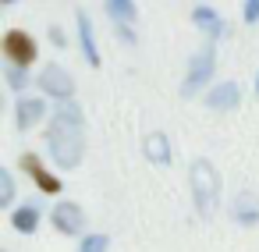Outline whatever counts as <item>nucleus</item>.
<instances>
[{"label": "nucleus", "mask_w": 259, "mask_h": 252, "mask_svg": "<svg viewBox=\"0 0 259 252\" xmlns=\"http://www.w3.org/2000/svg\"><path fill=\"white\" fill-rule=\"evenodd\" d=\"M82 128H85L82 107H78L75 100L57 103L54 121H50V128H47V149H50V156L57 160L61 171H75V167H78L82 149H85V135H82Z\"/></svg>", "instance_id": "f257e3e1"}, {"label": "nucleus", "mask_w": 259, "mask_h": 252, "mask_svg": "<svg viewBox=\"0 0 259 252\" xmlns=\"http://www.w3.org/2000/svg\"><path fill=\"white\" fill-rule=\"evenodd\" d=\"M188 181H192V199L202 220H209L220 206V174L209 160H192L188 167Z\"/></svg>", "instance_id": "f03ea898"}, {"label": "nucleus", "mask_w": 259, "mask_h": 252, "mask_svg": "<svg viewBox=\"0 0 259 252\" xmlns=\"http://www.w3.org/2000/svg\"><path fill=\"white\" fill-rule=\"evenodd\" d=\"M213 64H217V50H213V43H206V47L188 61V75H185V82H181V96H185V100H192V96L213 78Z\"/></svg>", "instance_id": "7ed1b4c3"}, {"label": "nucleus", "mask_w": 259, "mask_h": 252, "mask_svg": "<svg viewBox=\"0 0 259 252\" xmlns=\"http://www.w3.org/2000/svg\"><path fill=\"white\" fill-rule=\"evenodd\" d=\"M4 54H8V61L15 68L25 71L36 61V39L29 32H22V29H11V32H4Z\"/></svg>", "instance_id": "20e7f679"}, {"label": "nucleus", "mask_w": 259, "mask_h": 252, "mask_svg": "<svg viewBox=\"0 0 259 252\" xmlns=\"http://www.w3.org/2000/svg\"><path fill=\"white\" fill-rule=\"evenodd\" d=\"M39 89H43L47 96H57V103H64V100H71V96H75V78H71L64 68L47 64V68H43V75H39Z\"/></svg>", "instance_id": "39448f33"}, {"label": "nucleus", "mask_w": 259, "mask_h": 252, "mask_svg": "<svg viewBox=\"0 0 259 252\" xmlns=\"http://www.w3.org/2000/svg\"><path fill=\"white\" fill-rule=\"evenodd\" d=\"M50 220H54V227L61 234H82V227H85V213H82L78 202H57Z\"/></svg>", "instance_id": "423d86ee"}, {"label": "nucleus", "mask_w": 259, "mask_h": 252, "mask_svg": "<svg viewBox=\"0 0 259 252\" xmlns=\"http://www.w3.org/2000/svg\"><path fill=\"white\" fill-rule=\"evenodd\" d=\"M22 171H25V174H29L32 181H36V188H39V192H47V195L61 192V181H57V178H54V174H50V171L43 167V160H39V156L25 153V156H22Z\"/></svg>", "instance_id": "0eeeda50"}, {"label": "nucleus", "mask_w": 259, "mask_h": 252, "mask_svg": "<svg viewBox=\"0 0 259 252\" xmlns=\"http://www.w3.org/2000/svg\"><path fill=\"white\" fill-rule=\"evenodd\" d=\"M43 110H47L43 100H36V96H18V103H15V124H18V132H29V128L43 117Z\"/></svg>", "instance_id": "6e6552de"}, {"label": "nucleus", "mask_w": 259, "mask_h": 252, "mask_svg": "<svg viewBox=\"0 0 259 252\" xmlns=\"http://www.w3.org/2000/svg\"><path fill=\"white\" fill-rule=\"evenodd\" d=\"M238 100H241L238 82H220V86H213V89H209L206 107H209V110H234V107H238Z\"/></svg>", "instance_id": "1a4fd4ad"}, {"label": "nucleus", "mask_w": 259, "mask_h": 252, "mask_svg": "<svg viewBox=\"0 0 259 252\" xmlns=\"http://www.w3.org/2000/svg\"><path fill=\"white\" fill-rule=\"evenodd\" d=\"M192 18H195V25L209 36V43H217V39L227 32V25L217 18V11H213L209 4H195V8H192Z\"/></svg>", "instance_id": "9d476101"}, {"label": "nucleus", "mask_w": 259, "mask_h": 252, "mask_svg": "<svg viewBox=\"0 0 259 252\" xmlns=\"http://www.w3.org/2000/svg\"><path fill=\"white\" fill-rule=\"evenodd\" d=\"M234 217H238V224H245V227H252V224H259V195L255 192H238L234 195Z\"/></svg>", "instance_id": "9b49d317"}, {"label": "nucleus", "mask_w": 259, "mask_h": 252, "mask_svg": "<svg viewBox=\"0 0 259 252\" xmlns=\"http://www.w3.org/2000/svg\"><path fill=\"white\" fill-rule=\"evenodd\" d=\"M78 39H82V54L93 68H100V50H96V36H93V22L85 11H78Z\"/></svg>", "instance_id": "f8f14e48"}, {"label": "nucleus", "mask_w": 259, "mask_h": 252, "mask_svg": "<svg viewBox=\"0 0 259 252\" xmlns=\"http://www.w3.org/2000/svg\"><path fill=\"white\" fill-rule=\"evenodd\" d=\"M142 149H146V156L153 163H170V139L163 132H149L146 142H142Z\"/></svg>", "instance_id": "ddd939ff"}, {"label": "nucleus", "mask_w": 259, "mask_h": 252, "mask_svg": "<svg viewBox=\"0 0 259 252\" xmlns=\"http://www.w3.org/2000/svg\"><path fill=\"white\" fill-rule=\"evenodd\" d=\"M11 227H15V231H22V234H32V231L39 227V206H36V202L18 206V209L11 213Z\"/></svg>", "instance_id": "4468645a"}, {"label": "nucleus", "mask_w": 259, "mask_h": 252, "mask_svg": "<svg viewBox=\"0 0 259 252\" xmlns=\"http://www.w3.org/2000/svg\"><path fill=\"white\" fill-rule=\"evenodd\" d=\"M107 15H110V22H114V25H128V29H132V22H135V15H139V8L132 4V0H110V4H107Z\"/></svg>", "instance_id": "2eb2a0df"}, {"label": "nucleus", "mask_w": 259, "mask_h": 252, "mask_svg": "<svg viewBox=\"0 0 259 252\" xmlns=\"http://www.w3.org/2000/svg\"><path fill=\"white\" fill-rule=\"evenodd\" d=\"M11 202H15V178L4 167V171H0V206H11Z\"/></svg>", "instance_id": "dca6fc26"}, {"label": "nucleus", "mask_w": 259, "mask_h": 252, "mask_svg": "<svg viewBox=\"0 0 259 252\" xmlns=\"http://www.w3.org/2000/svg\"><path fill=\"white\" fill-rule=\"evenodd\" d=\"M107 245H110V238H107V234H89V238L82 241V248H78V252H107Z\"/></svg>", "instance_id": "f3484780"}, {"label": "nucleus", "mask_w": 259, "mask_h": 252, "mask_svg": "<svg viewBox=\"0 0 259 252\" xmlns=\"http://www.w3.org/2000/svg\"><path fill=\"white\" fill-rule=\"evenodd\" d=\"M4 75H8V86H11L15 93H22V89H25V82H29V75H25L22 68H15V64H11V68H8Z\"/></svg>", "instance_id": "a211bd4d"}, {"label": "nucleus", "mask_w": 259, "mask_h": 252, "mask_svg": "<svg viewBox=\"0 0 259 252\" xmlns=\"http://www.w3.org/2000/svg\"><path fill=\"white\" fill-rule=\"evenodd\" d=\"M245 22H259V0H248L245 4Z\"/></svg>", "instance_id": "6ab92c4d"}, {"label": "nucleus", "mask_w": 259, "mask_h": 252, "mask_svg": "<svg viewBox=\"0 0 259 252\" xmlns=\"http://www.w3.org/2000/svg\"><path fill=\"white\" fill-rule=\"evenodd\" d=\"M117 36H121V39H124L128 47H135V32H132L128 25H117Z\"/></svg>", "instance_id": "aec40b11"}, {"label": "nucleus", "mask_w": 259, "mask_h": 252, "mask_svg": "<svg viewBox=\"0 0 259 252\" xmlns=\"http://www.w3.org/2000/svg\"><path fill=\"white\" fill-rule=\"evenodd\" d=\"M50 39H54V43H57V47H64V32H61V29H57V25H54V29H50Z\"/></svg>", "instance_id": "412c9836"}, {"label": "nucleus", "mask_w": 259, "mask_h": 252, "mask_svg": "<svg viewBox=\"0 0 259 252\" xmlns=\"http://www.w3.org/2000/svg\"><path fill=\"white\" fill-rule=\"evenodd\" d=\"M255 96H259V75H255Z\"/></svg>", "instance_id": "4be33fe9"}]
</instances>
